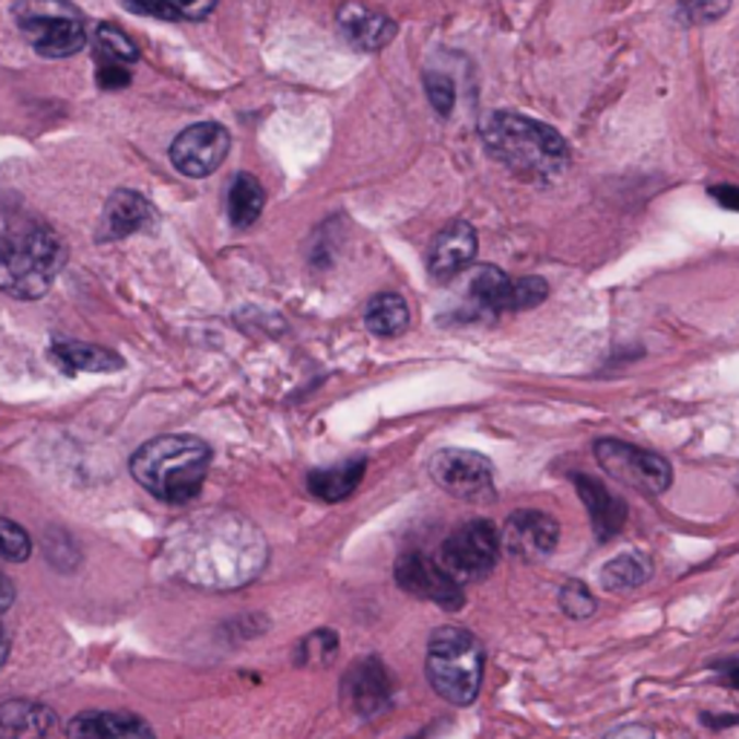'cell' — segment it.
<instances>
[{
  "mask_svg": "<svg viewBox=\"0 0 739 739\" xmlns=\"http://www.w3.org/2000/svg\"><path fill=\"white\" fill-rule=\"evenodd\" d=\"M269 549L258 526L228 512L191 517L168 540L171 572L200 589H237L260 575Z\"/></svg>",
  "mask_w": 739,
  "mask_h": 739,
  "instance_id": "6da1fadb",
  "label": "cell"
},
{
  "mask_svg": "<svg viewBox=\"0 0 739 739\" xmlns=\"http://www.w3.org/2000/svg\"><path fill=\"white\" fill-rule=\"evenodd\" d=\"M482 148L517 177L552 183L570 168V145L561 130L523 113L494 110L480 125Z\"/></svg>",
  "mask_w": 739,
  "mask_h": 739,
  "instance_id": "7a4b0ae2",
  "label": "cell"
},
{
  "mask_svg": "<svg viewBox=\"0 0 739 739\" xmlns=\"http://www.w3.org/2000/svg\"><path fill=\"white\" fill-rule=\"evenodd\" d=\"M67 263V246L47 223L12 218L0 228V290L17 301L44 297Z\"/></svg>",
  "mask_w": 739,
  "mask_h": 739,
  "instance_id": "3957f363",
  "label": "cell"
},
{
  "mask_svg": "<svg viewBox=\"0 0 739 739\" xmlns=\"http://www.w3.org/2000/svg\"><path fill=\"white\" fill-rule=\"evenodd\" d=\"M211 466V448L200 436H156L133 454L130 474L162 503H191Z\"/></svg>",
  "mask_w": 739,
  "mask_h": 739,
  "instance_id": "277c9868",
  "label": "cell"
},
{
  "mask_svg": "<svg viewBox=\"0 0 739 739\" xmlns=\"http://www.w3.org/2000/svg\"><path fill=\"white\" fill-rule=\"evenodd\" d=\"M485 650L480 638L462 627L434 630L427 642L425 673L427 682L445 702L457 707L474 705L480 696Z\"/></svg>",
  "mask_w": 739,
  "mask_h": 739,
  "instance_id": "5b68a950",
  "label": "cell"
},
{
  "mask_svg": "<svg viewBox=\"0 0 739 739\" xmlns=\"http://www.w3.org/2000/svg\"><path fill=\"white\" fill-rule=\"evenodd\" d=\"M12 17L38 56L70 58L87 44L81 9L70 0H15Z\"/></svg>",
  "mask_w": 739,
  "mask_h": 739,
  "instance_id": "8992f818",
  "label": "cell"
},
{
  "mask_svg": "<svg viewBox=\"0 0 739 739\" xmlns=\"http://www.w3.org/2000/svg\"><path fill=\"white\" fill-rule=\"evenodd\" d=\"M595 459L603 474L644 494H665L673 485V466L661 454L603 436L593 445Z\"/></svg>",
  "mask_w": 739,
  "mask_h": 739,
  "instance_id": "52a82bcc",
  "label": "cell"
},
{
  "mask_svg": "<svg viewBox=\"0 0 739 739\" xmlns=\"http://www.w3.org/2000/svg\"><path fill=\"white\" fill-rule=\"evenodd\" d=\"M500 531L489 520H468L445 538L439 549V563L459 584H474L489 578L500 561Z\"/></svg>",
  "mask_w": 739,
  "mask_h": 739,
  "instance_id": "ba28073f",
  "label": "cell"
},
{
  "mask_svg": "<svg viewBox=\"0 0 739 739\" xmlns=\"http://www.w3.org/2000/svg\"><path fill=\"white\" fill-rule=\"evenodd\" d=\"M427 471L450 497L491 500L494 497V466L489 457L466 448H445L431 457Z\"/></svg>",
  "mask_w": 739,
  "mask_h": 739,
  "instance_id": "9c48e42d",
  "label": "cell"
},
{
  "mask_svg": "<svg viewBox=\"0 0 739 739\" xmlns=\"http://www.w3.org/2000/svg\"><path fill=\"white\" fill-rule=\"evenodd\" d=\"M232 151V137L220 121H200L185 128L174 145H171L168 156L171 165L183 174V177L202 179L211 177L220 168Z\"/></svg>",
  "mask_w": 739,
  "mask_h": 739,
  "instance_id": "30bf717a",
  "label": "cell"
},
{
  "mask_svg": "<svg viewBox=\"0 0 739 739\" xmlns=\"http://www.w3.org/2000/svg\"><path fill=\"white\" fill-rule=\"evenodd\" d=\"M396 584L404 593L417 595L422 601H431L443 610H459L466 603L462 584L445 572V566L422 552H408L396 561Z\"/></svg>",
  "mask_w": 739,
  "mask_h": 739,
  "instance_id": "8fae6325",
  "label": "cell"
},
{
  "mask_svg": "<svg viewBox=\"0 0 739 739\" xmlns=\"http://www.w3.org/2000/svg\"><path fill=\"white\" fill-rule=\"evenodd\" d=\"M558 540H561L558 520L538 508H520L515 515H508L506 526L500 531L503 549L523 563L547 561L558 549Z\"/></svg>",
  "mask_w": 739,
  "mask_h": 739,
  "instance_id": "7c38bea8",
  "label": "cell"
},
{
  "mask_svg": "<svg viewBox=\"0 0 739 739\" xmlns=\"http://www.w3.org/2000/svg\"><path fill=\"white\" fill-rule=\"evenodd\" d=\"M341 700L362 719H376L378 714H385L394 702V682L387 667L376 656L350 665L341 679Z\"/></svg>",
  "mask_w": 739,
  "mask_h": 739,
  "instance_id": "4fadbf2b",
  "label": "cell"
},
{
  "mask_svg": "<svg viewBox=\"0 0 739 739\" xmlns=\"http://www.w3.org/2000/svg\"><path fill=\"white\" fill-rule=\"evenodd\" d=\"M503 313H515V281L497 266H477L466 283L462 321L497 318Z\"/></svg>",
  "mask_w": 739,
  "mask_h": 739,
  "instance_id": "5bb4252c",
  "label": "cell"
},
{
  "mask_svg": "<svg viewBox=\"0 0 739 739\" xmlns=\"http://www.w3.org/2000/svg\"><path fill=\"white\" fill-rule=\"evenodd\" d=\"M570 480L575 485V491H578L580 503L587 506L598 543L619 538L621 529L627 526V503L619 494H612L598 477L587 474V471H572Z\"/></svg>",
  "mask_w": 739,
  "mask_h": 739,
  "instance_id": "9a60e30c",
  "label": "cell"
},
{
  "mask_svg": "<svg viewBox=\"0 0 739 739\" xmlns=\"http://www.w3.org/2000/svg\"><path fill=\"white\" fill-rule=\"evenodd\" d=\"M480 241H477L474 225L466 220H454L436 234L431 249H427V272L436 281H450L459 272H466L474 263Z\"/></svg>",
  "mask_w": 739,
  "mask_h": 739,
  "instance_id": "2e32d148",
  "label": "cell"
},
{
  "mask_svg": "<svg viewBox=\"0 0 739 739\" xmlns=\"http://www.w3.org/2000/svg\"><path fill=\"white\" fill-rule=\"evenodd\" d=\"M338 30L347 38V44L362 52H378L396 38L394 17L385 12L370 9L364 0H347L344 7L338 9Z\"/></svg>",
  "mask_w": 739,
  "mask_h": 739,
  "instance_id": "e0dca14e",
  "label": "cell"
},
{
  "mask_svg": "<svg viewBox=\"0 0 739 739\" xmlns=\"http://www.w3.org/2000/svg\"><path fill=\"white\" fill-rule=\"evenodd\" d=\"M67 739H156L153 728L125 711H84L67 725Z\"/></svg>",
  "mask_w": 739,
  "mask_h": 739,
  "instance_id": "ac0fdd59",
  "label": "cell"
},
{
  "mask_svg": "<svg viewBox=\"0 0 739 739\" xmlns=\"http://www.w3.org/2000/svg\"><path fill=\"white\" fill-rule=\"evenodd\" d=\"M153 223L151 202L137 191L119 188L110 193L102 211V223H98V241H121L128 234H137Z\"/></svg>",
  "mask_w": 739,
  "mask_h": 739,
  "instance_id": "d6986e66",
  "label": "cell"
},
{
  "mask_svg": "<svg viewBox=\"0 0 739 739\" xmlns=\"http://www.w3.org/2000/svg\"><path fill=\"white\" fill-rule=\"evenodd\" d=\"M56 725V714L40 702H0V739H44Z\"/></svg>",
  "mask_w": 739,
  "mask_h": 739,
  "instance_id": "ffe728a7",
  "label": "cell"
},
{
  "mask_svg": "<svg viewBox=\"0 0 739 739\" xmlns=\"http://www.w3.org/2000/svg\"><path fill=\"white\" fill-rule=\"evenodd\" d=\"M364 468H367V459H347V462H338L330 468H318L309 474L306 485L313 491L315 497H321L324 503H341L359 489V482L364 477Z\"/></svg>",
  "mask_w": 739,
  "mask_h": 739,
  "instance_id": "44dd1931",
  "label": "cell"
},
{
  "mask_svg": "<svg viewBox=\"0 0 739 739\" xmlns=\"http://www.w3.org/2000/svg\"><path fill=\"white\" fill-rule=\"evenodd\" d=\"M52 359L70 373H116V370L125 367V362L113 350L84 344V341H56Z\"/></svg>",
  "mask_w": 739,
  "mask_h": 739,
  "instance_id": "7402d4cb",
  "label": "cell"
},
{
  "mask_svg": "<svg viewBox=\"0 0 739 739\" xmlns=\"http://www.w3.org/2000/svg\"><path fill=\"white\" fill-rule=\"evenodd\" d=\"M364 324L378 338L402 336L410 324L408 301L396 292H382V295L370 297L367 309H364Z\"/></svg>",
  "mask_w": 739,
  "mask_h": 739,
  "instance_id": "603a6c76",
  "label": "cell"
},
{
  "mask_svg": "<svg viewBox=\"0 0 739 739\" xmlns=\"http://www.w3.org/2000/svg\"><path fill=\"white\" fill-rule=\"evenodd\" d=\"M653 575V563L644 552H624L619 558H612L601 566L598 580L603 589L610 593H627V589L642 587Z\"/></svg>",
  "mask_w": 739,
  "mask_h": 739,
  "instance_id": "cb8c5ba5",
  "label": "cell"
},
{
  "mask_svg": "<svg viewBox=\"0 0 739 739\" xmlns=\"http://www.w3.org/2000/svg\"><path fill=\"white\" fill-rule=\"evenodd\" d=\"M266 206L263 185L251 174H237L228 188V220L234 228H249L260 220Z\"/></svg>",
  "mask_w": 739,
  "mask_h": 739,
  "instance_id": "d4e9b609",
  "label": "cell"
},
{
  "mask_svg": "<svg viewBox=\"0 0 739 739\" xmlns=\"http://www.w3.org/2000/svg\"><path fill=\"white\" fill-rule=\"evenodd\" d=\"M128 12L160 21H202L218 7V0H121Z\"/></svg>",
  "mask_w": 739,
  "mask_h": 739,
  "instance_id": "484cf974",
  "label": "cell"
},
{
  "mask_svg": "<svg viewBox=\"0 0 739 739\" xmlns=\"http://www.w3.org/2000/svg\"><path fill=\"white\" fill-rule=\"evenodd\" d=\"M96 47H98V58L102 61H113V64H137L139 61V49L137 44L128 38V33H121L119 26L113 24H102L96 30Z\"/></svg>",
  "mask_w": 739,
  "mask_h": 739,
  "instance_id": "4316f807",
  "label": "cell"
},
{
  "mask_svg": "<svg viewBox=\"0 0 739 739\" xmlns=\"http://www.w3.org/2000/svg\"><path fill=\"white\" fill-rule=\"evenodd\" d=\"M558 607L566 619L587 621L598 610V601H595V595L589 593L584 580H566L558 593Z\"/></svg>",
  "mask_w": 739,
  "mask_h": 739,
  "instance_id": "83f0119b",
  "label": "cell"
},
{
  "mask_svg": "<svg viewBox=\"0 0 739 739\" xmlns=\"http://www.w3.org/2000/svg\"><path fill=\"white\" fill-rule=\"evenodd\" d=\"M338 653V635L330 630H318V633H309L304 642L297 644V665L309 667H324L330 665V659Z\"/></svg>",
  "mask_w": 739,
  "mask_h": 739,
  "instance_id": "f1b7e54d",
  "label": "cell"
},
{
  "mask_svg": "<svg viewBox=\"0 0 739 739\" xmlns=\"http://www.w3.org/2000/svg\"><path fill=\"white\" fill-rule=\"evenodd\" d=\"M33 552V540L17 523L0 517V558L9 563H24Z\"/></svg>",
  "mask_w": 739,
  "mask_h": 739,
  "instance_id": "f546056e",
  "label": "cell"
},
{
  "mask_svg": "<svg viewBox=\"0 0 739 739\" xmlns=\"http://www.w3.org/2000/svg\"><path fill=\"white\" fill-rule=\"evenodd\" d=\"M731 12V0H679V17L684 24H714Z\"/></svg>",
  "mask_w": 739,
  "mask_h": 739,
  "instance_id": "4dcf8cb0",
  "label": "cell"
},
{
  "mask_svg": "<svg viewBox=\"0 0 739 739\" xmlns=\"http://www.w3.org/2000/svg\"><path fill=\"white\" fill-rule=\"evenodd\" d=\"M425 93L427 102L434 105V110L439 116H450L454 105H457V87L454 81L445 73H425Z\"/></svg>",
  "mask_w": 739,
  "mask_h": 739,
  "instance_id": "1f68e13d",
  "label": "cell"
},
{
  "mask_svg": "<svg viewBox=\"0 0 739 739\" xmlns=\"http://www.w3.org/2000/svg\"><path fill=\"white\" fill-rule=\"evenodd\" d=\"M549 297V283L538 274H526V278H517L515 281V313L523 309H535Z\"/></svg>",
  "mask_w": 739,
  "mask_h": 739,
  "instance_id": "d6a6232c",
  "label": "cell"
},
{
  "mask_svg": "<svg viewBox=\"0 0 739 739\" xmlns=\"http://www.w3.org/2000/svg\"><path fill=\"white\" fill-rule=\"evenodd\" d=\"M130 84V70L125 64H113V61H102L98 67V87L102 90H121Z\"/></svg>",
  "mask_w": 739,
  "mask_h": 739,
  "instance_id": "836d02e7",
  "label": "cell"
},
{
  "mask_svg": "<svg viewBox=\"0 0 739 739\" xmlns=\"http://www.w3.org/2000/svg\"><path fill=\"white\" fill-rule=\"evenodd\" d=\"M707 193H711V197H714V200L719 202L723 209L739 211V185H728V183L711 185V188H707Z\"/></svg>",
  "mask_w": 739,
  "mask_h": 739,
  "instance_id": "e575fe53",
  "label": "cell"
},
{
  "mask_svg": "<svg viewBox=\"0 0 739 739\" xmlns=\"http://www.w3.org/2000/svg\"><path fill=\"white\" fill-rule=\"evenodd\" d=\"M601 739H656V734H653V728H647V725L630 723V725H619V728H612V731L603 734Z\"/></svg>",
  "mask_w": 739,
  "mask_h": 739,
  "instance_id": "d590c367",
  "label": "cell"
},
{
  "mask_svg": "<svg viewBox=\"0 0 739 739\" xmlns=\"http://www.w3.org/2000/svg\"><path fill=\"white\" fill-rule=\"evenodd\" d=\"M716 676H719V682L739 691V659H719L714 665Z\"/></svg>",
  "mask_w": 739,
  "mask_h": 739,
  "instance_id": "8d00e7d4",
  "label": "cell"
},
{
  "mask_svg": "<svg viewBox=\"0 0 739 739\" xmlns=\"http://www.w3.org/2000/svg\"><path fill=\"white\" fill-rule=\"evenodd\" d=\"M702 723L711 725V731H725V728H731V725H739V716L734 714H702Z\"/></svg>",
  "mask_w": 739,
  "mask_h": 739,
  "instance_id": "74e56055",
  "label": "cell"
},
{
  "mask_svg": "<svg viewBox=\"0 0 739 739\" xmlns=\"http://www.w3.org/2000/svg\"><path fill=\"white\" fill-rule=\"evenodd\" d=\"M12 603H15V584L9 580V575L0 572V615H3Z\"/></svg>",
  "mask_w": 739,
  "mask_h": 739,
  "instance_id": "f35d334b",
  "label": "cell"
},
{
  "mask_svg": "<svg viewBox=\"0 0 739 739\" xmlns=\"http://www.w3.org/2000/svg\"><path fill=\"white\" fill-rule=\"evenodd\" d=\"M7 659H9V635L7 630L0 627V667L7 665Z\"/></svg>",
  "mask_w": 739,
  "mask_h": 739,
  "instance_id": "ab89813d",
  "label": "cell"
}]
</instances>
